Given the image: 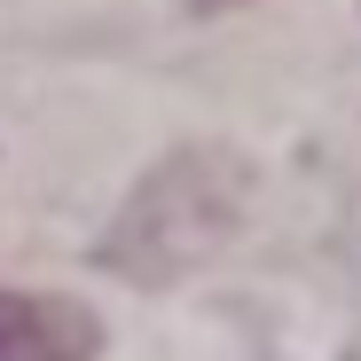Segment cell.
<instances>
[{"label":"cell","mask_w":361,"mask_h":361,"mask_svg":"<svg viewBox=\"0 0 361 361\" xmlns=\"http://www.w3.org/2000/svg\"><path fill=\"white\" fill-rule=\"evenodd\" d=\"M235 165L228 157H173L149 189L126 204V220L110 228V244H102V259L118 267V275H180L189 259H204L220 235H228V220H235Z\"/></svg>","instance_id":"1"},{"label":"cell","mask_w":361,"mask_h":361,"mask_svg":"<svg viewBox=\"0 0 361 361\" xmlns=\"http://www.w3.org/2000/svg\"><path fill=\"white\" fill-rule=\"evenodd\" d=\"M102 322L71 298L39 290H0V361H94Z\"/></svg>","instance_id":"2"},{"label":"cell","mask_w":361,"mask_h":361,"mask_svg":"<svg viewBox=\"0 0 361 361\" xmlns=\"http://www.w3.org/2000/svg\"><path fill=\"white\" fill-rule=\"evenodd\" d=\"M204 8H228V0H204Z\"/></svg>","instance_id":"3"}]
</instances>
